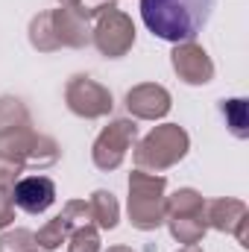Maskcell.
Here are the masks:
<instances>
[{
	"label": "cell",
	"instance_id": "cell-1",
	"mask_svg": "<svg viewBox=\"0 0 249 252\" xmlns=\"http://www.w3.org/2000/svg\"><path fill=\"white\" fill-rule=\"evenodd\" d=\"M214 0H141L147 30L164 41H190L208 21Z\"/></svg>",
	"mask_w": 249,
	"mask_h": 252
},
{
	"label": "cell",
	"instance_id": "cell-2",
	"mask_svg": "<svg viewBox=\"0 0 249 252\" xmlns=\"http://www.w3.org/2000/svg\"><path fill=\"white\" fill-rule=\"evenodd\" d=\"M164 179L135 170L129 176V220L138 229H156L164 223Z\"/></svg>",
	"mask_w": 249,
	"mask_h": 252
},
{
	"label": "cell",
	"instance_id": "cell-3",
	"mask_svg": "<svg viewBox=\"0 0 249 252\" xmlns=\"http://www.w3.org/2000/svg\"><path fill=\"white\" fill-rule=\"evenodd\" d=\"M0 158L15 164V167H24V164L47 167L59 158V147H56V141H50L44 135H35V132L21 126V129H12V132L0 135Z\"/></svg>",
	"mask_w": 249,
	"mask_h": 252
},
{
	"label": "cell",
	"instance_id": "cell-4",
	"mask_svg": "<svg viewBox=\"0 0 249 252\" xmlns=\"http://www.w3.org/2000/svg\"><path fill=\"white\" fill-rule=\"evenodd\" d=\"M187 153V135L173 124L156 126L141 147L135 150V161L138 167H150V170H164L170 164H176Z\"/></svg>",
	"mask_w": 249,
	"mask_h": 252
},
{
	"label": "cell",
	"instance_id": "cell-5",
	"mask_svg": "<svg viewBox=\"0 0 249 252\" xmlns=\"http://www.w3.org/2000/svg\"><path fill=\"white\" fill-rule=\"evenodd\" d=\"M94 41H97L100 53L109 56V59L124 56L126 50L135 44V27H132V21L126 18L121 9H115V3L97 15V24H94Z\"/></svg>",
	"mask_w": 249,
	"mask_h": 252
},
{
	"label": "cell",
	"instance_id": "cell-6",
	"mask_svg": "<svg viewBox=\"0 0 249 252\" xmlns=\"http://www.w3.org/2000/svg\"><path fill=\"white\" fill-rule=\"evenodd\" d=\"M67 106L79 118H103L112 112V94L91 76H73L67 82Z\"/></svg>",
	"mask_w": 249,
	"mask_h": 252
},
{
	"label": "cell",
	"instance_id": "cell-7",
	"mask_svg": "<svg viewBox=\"0 0 249 252\" xmlns=\"http://www.w3.org/2000/svg\"><path fill=\"white\" fill-rule=\"evenodd\" d=\"M135 132H138V126L132 121H112L94 141V164L100 170H115L124 161L129 144L135 141Z\"/></svg>",
	"mask_w": 249,
	"mask_h": 252
},
{
	"label": "cell",
	"instance_id": "cell-8",
	"mask_svg": "<svg viewBox=\"0 0 249 252\" xmlns=\"http://www.w3.org/2000/svg\"><path fill=\"white\" fill-rule=\"evenodd\" d=\"M56 199V185L47 176H27L12 188V202L24 208L27 214H41L53 205Z\"/></svg>",
	"mask_w": 249,
	"mask_h": 252
},
{
	"label": "cell",
	"instance_id": "cell-9",
	"mask_svg": "<svg viewBox=\"0 0 249 252\" xmlns=\"http://www.w3.org/2000/svg\"><path fill=\"white\" fill-rule=\"evenodd\" d=\"M173 67L187 85H205L214 76V64L208 59V53L190 41H185L182 47L173 50Z\"/></svg>",
	"mask_w": 249,
	"mask_h": 252
},
{
	"label": "cell",
	"instance_id": "cell-10",
	"mask_svg": "<svg viewBox=\"0 0 249 252\" xmlns=\"http://www.w3.org/2000/svg\"><path fill=\"white\" fill-rule=\"evenodd\" d=\"M53 15V30H56V38L59 44H67V47H82L91 41L88 35V15L79 9V6H64V9H56L50 12Z\"/></svg>",
	"mask_w": 249,
	"mask_h": 252
},
{
	"label": "cell",
	"instance_id": "cell-11",
	"mask_svg": "<svg viewBox=\"0 0 249 252\" xmlns=\"http://www.w3.org/2000/svg\"><path fill=\"white\" fill-rule=\"evenodd\" d=\"M126 106L135 118H161L170 112V94L161 85H138L126 94Z\"/></svg>",
	"mask_w": 249,
	"mask_h": 252
},
{
	"label": "cell",
	"instance_id": "cell-12",
	"mask_svg": "<svg viewBox=\"0 0 249 252\" xmlns=\"http://www.w3.org/2000/svg\"><path fill=\"white\" fill-rule=\"evenodd\" d=\"M88 211H91V220H97L100 229H115V226H118V214H121V208H118L115 193H109V190H97V193L91 196V202H88Z\"/></svg>",
	"mask_w": 249,
	"mask_h": 252
},
{
	"label": "cell",
	"instance_id": "cell-13",
	"mask_svg": "<svg viewBox=\"0 0 249 252\" xmlns=\"http://www.w3.org/2000/svg\"><path fill=\"white\" fill-rule=\"evenodd\" d=\"M30 41L38 50H56V47H62L59 38H56V30H53V15L50 12L32 18V24H30Z\"/></svg>",
	"mask_w": 249,
	"mask_h": 252
},
{
	"label": "cell",
	"instance_id": "cell-14",
	"mask_svg": "<svg viewBox=\"0 0 249 252\" xmlns=\"http://www.w3.org/2000/svg\"><path fill=\"white\" fill-rule=\"evenodd\" d=\"M164 214L167 217H190V214H202V196L196 190H179L164 202Z\"/></svg>",
	"mask_w": 249,
	"mask_h": 252
},
{
	"label": "cell",
	"instance_id": "cell-15",
	"mask_svg": "<svg viewBox=\"0 0 249 252\" xmlns=\"http://www.w3.org/2000/svg\"><path fill=\"white\" fill-rule=\"evenodd\" d=\"M170 232L176 241L182 244H196L205 232V223H202V214H190V217H170Z\"/></svg>",
	"mask_w": 249,
	"mask_h": 252
},
{
	"label": "cell",
	"instance_id": "cell-16",
	"mask_svg": "<svg viewBox=\"0 0 249 252\" xmlns=\"http://www.w3.org/2000/svg\"><path fill=\"white\" fill-rule=\"evenodd\" d=\"M21 126H27V109L18 100H9V97L0 100V135L21 129Z\"/></svg>",
	"mask_w": 249,
	"mask_h": 252
},
{
	"label": "cell",
	"instance_id": "cell-17",
	"mask_svg": "<svg viewBox=\"0 0 249 252\" xmlns=\"http://www.w3.org/2000/svg\"><path fill=\"white\" fill-rule=\"evenodd\" d=\"M67 232H70V229H67V223H64L62 214H59V217H53V220H50V223L35 235V241H38V247H41V250H59Z\"/></svg>",
	"mask_w": 249,
	"mask_h": 252
},
{
	"label": "cell",
	"instance_id": "cell-18",
	"mask_svg": "<svg viewBox=\"0 0 249 252\" xmlns=\"http://www.w3.org/2000/svg\"><path fill=\"white\" fill-rule=\"evenodd\" d=\"M67 252H100V235L94 226H79L70 232V250Z\"/></svg>",
	"mask_w": 249,
	"mask_h": 252
},
{
	"label": "cell",
	"instance_id": "cell-19",
	"mask_svg": "<svg viewBox=\"0 0 249 252\" xmlns=\"http://www.w3.org/2000/svg\"><path fill=\"white\" fill-rule=\"evenodd\" d=\"M35 235L27 229H15L0 238V252H35Z\"/></svg>",
	"mask_w": 249,
	"mask_h": 252
},
{
	"label": "cell",
	"instance_id": "cell-20",
	"mask_svg": "<svg viewBox=\"0 0 249 252\" xmlns=\"http://www.w3.org/2000/svg\"><path fill=\"white\" fill-rule=\"evenodd\" d=\"M223 115L229 118L232 132H235L238 138H247V103H244V100H229V103H223Z\"/></svg>",
	"mask_w": 249,
	"mask_h": 252
},
{
	"label": "cell",
	"instance_id": "cell-21",
	"mask_svg": "<svg viewBox=\"0 0 249 252\" xmlns=\"http://www.w3.org/2000/svg\"><path fill=\"white\" fill-rule=\"evenodd\" d=\"M15 220V202H12V190L0 188V229L9 226Z\"/></svg>",
	"mask_w": 249,
	"mask_h": 252
},
{
	"label": "cell",
	"instance_id": "cell-22",
	"mask_svg": "<svg viewBox=\"0 0 249 252\" xmlns=\"http://www.w3.org/2000/svg\"><path fill=\"white\" fill-rule=\"evenodd\" d=\"M59 3H62V6H79L82 0H59Z\"/></svg>",
	"mask_w": 249,
	"mask_h": 252
},
{
	"label": "cell",
	"instance_id": "cell-23",
	"mask_svg": "<svg viewBox=\"0 0 249 252\" xmlns=\"http://www.w3.org/2000/svg\"><path fill=\"white\" fill-rule=\"evenodd\" d=\"M182 252H202V250H199V247H193V244H187V247H185Z\"/></svg>",
	"mask_w": 249,
	"mask_h": 252
},
{
	"label": "cell",
	"instance_id": "cell-24",
	"mask_svg": "<svg viewBox=\"0 0 249 252\" xmlns=\"http://www.w3.org/2000/svg\"><path fill=\"white\" fill-rule=\"evenodd\" d=\"M109 252H132V250H126V247H112Z\"/></svg>",
	"mask_w": 249,
	"mask_h": 252
}]
</instances>
